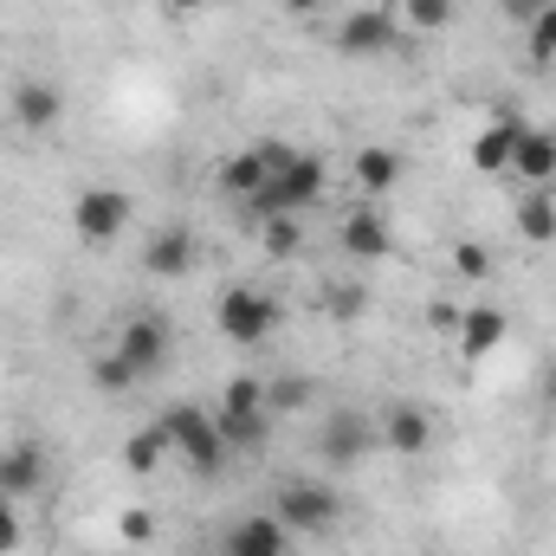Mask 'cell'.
<instances>
[{
	"label": "cell",
	"instance_id": "cell-23",
	"mask_svg": "<svg viewBox=\"0 0 556 556\" xmlns=\"http://www.w3.org/2000/svg\"><path fill=\"white\" fill-rule=\"evenodd\" d=\"M518 233H525V240H538V247H544V240H556V201L544 194V188L518 201Z\"/></svg>",
	"mask_w": 556,
	"mask_h": 556
},
{
	"label": "cell",
	"instance_id": "cell-6",
	"mask_svg": "<svg viewBox=\"0 0 556 556\" xmlns=\"http://www.w3.org/2000/svg\"><path fill=\"white\" fill-rule=\"evenodd\" d=\"M168 350H175V330H168V317H155V311L130 317L124 337H117V356H124L137 376H155V369L168 363Z\"/></svg>",
	"mask_w": 556,
	"mask_h": 556
},
{
	"label": "cell",
	"instance_id": "cell-13",
	"mask_svg": "<svg viewBox=\"0 0 556 556\" xmlns=\"http://www.w3.org/2000/svg\"><path fill=\"white\" fill-rule=\"evenodd\" d=\"M59 111H65L59 85H46V78H20V85H13V124H20V130L46 137V130L59 124Z\"/></svg>",
	"mask_w": 556,
	"mask_h": 556
},
{
	"label": "cell",
	"instance_id": "cell-38",
	"mask_svg": "<svg viewBox=\"0 0 556 556\" xmlns=\"http://www.w3.org/2000/svg\"><path fill=\"white\" fill-rule=\"evenodd\" d=\"M207 556H220V551H207Z\"/></svg>",
	"mask_w": 556,
	"mask_h": 556
},
{
	"label": "cell",
	"instance_id": "cell-20",
	"mask_svg": "<svg viewBox=\"0 0 556 556\" xmlns=\"http://www.w3.org/2000/svg\"><path fill=\"white\" fill-rule=\"evenodd\" d=\"M389 13H395L402 26H415V33H446L453 13H459V0H395Z\"/></svg>",
	"mask_w": 556,
	"mask_h": 556
},
{
	"label": "cell",
	"instance_id": "cell-18",
	"mask_svg": "<svg viewBox=\"0 0 556 556\" xmlns=\"http://www.w3.org/2000/svg\"><path fill=\"white\" fill-rule=\"evenodd\" d=\"M350 175H356V188H363V194H389V188L402 181V155H395V149H382V142H369V149H356Z\"/></svg>",
	"mask_w": 556,
	"mask_h": 556
},
{
	"label": "cell",
	"instance_id": "cell-28",
	"mask_svg": "<svg viewBox=\"0 0 556 556\" xmlns=\"http://www.w3.org/2000/svg\"><path fill=\"white\" fill-rule=\"evenodd\" d=\"M91 376H98V389H104V395H124V389H137V382H142L117 350H111V356H98V369H91Z\"/></svg>",
	"mask_w": 556,
	"mask_h": 556
},
{
	"label": "cell",
	"instance_id": "cell-14",
	"mask_svg": "<svg viewBox=\"0 0 556 556\" xmlns=\"http://www.w3.org/2000/svg\"><path fill=\"white\" fill-rule=\"evenodd\" d=\"M505 311H492V304H472V311H459V356L466 363H485L498 343H505Z\"/></svg>",
	"mask_w": 556,
	"mask_h": 556
},
{
	"label": "cell",
	"instance_id": "cell-22",
	"mask_svg": "<svg viewBox=\"0 0 556 556\" xmlns=\"http://www.w3.org/2000/svg\"><path fill=\"white\" fill-rule=\"evenodd\" d=\"M220 433H227V453H260L266 433H273V415H214Z\"/></svg>",
	"mask_w": 556,
	"mask_h": 556
},
{
	"label": "cell",
	"instance_id": "cell-3",
	"mask_svg": "<svg viewBox=\"0 0 556 556\" xmlns=\"http://www.w3.org/2000/svg\"><path fill=\"white\" fill-rule=\"evenodd\" d=\"M273 518L291 531V538H317V531H330V525L343 518V498H337L330 479H285Z\"/></svg>",
	"mask_w": 556,
	"mask_h": 556
},
{
	"label": "cell",
	"instance_id": "cell-37",
	"mask_svg": "<svg viewBox=\"0 0 556 556\" xmlns=\"http://www.w3.org/2000/svg\"><path fill=\"white\" fill-rule=\"evenodd\" d=\"M544 402H551V415H556V369L544 376Z\"/></svg>",
	"mask_w": 556,
	"mask_h": 556
},
{
	"label": "cell",
	"instance_id": "cell-24",
	"mask_svg": "<svg viewBox=\"0 0 556 556\" xmlns=\"http://www.w3.org/2000/svg\"><path fill=\"white\" fill-rule=\"evenodd\" d=\"M525 52H531V65H556V0H544L538 20L525 26Z\"/></svg>",
	"mask_w": 556,
	"mask_h": 556
},
{
	"label": "cell",
	"instance_id": "cell-31",
	"mask_svg": "<svg viewBox=\"0 0 556 556\" xmlns=\"http://www.w3.org/2000/svg\"><path fill=\"white\" fill-rule=\"evenodd\" d=\"M20 538H26V525H20L13 498H0V556H7V551H20Z\"/></svg>",
	"mask_w": 556,
	"mask_h": 556
},
{
	"label": "cell",
	"instance_id": "cell-33",
	"mask_svg": "<svg viewBox=\"0 0 556 556\" xmlns=\"http://www.w3.org/2000/svg\"><path fill=\"white\" fill-rule=\"evenodd\" d=\"M427 324H433L440 337H459V311H453V304H427Z\"/></svg>",
	"mask_w": 556,
	"mask_h": 556
},
{
	"label": "cell",
	"instance_id": "cell-36",
	"mask_svg": "<svg viewBox=\"0 0 556 556\" xmlns=\"http://www.w3.org/2000/svg\"><path fill=\"white\" fill-rule=\"evenodd\" d=\"M162 7H168V13H201L207 0H162Z\"/></svg>",
	"mask_w": 556,
	"mask_h": 556
},
{
	"label": "cell",
	"instance_id": "cell-30",
	"mask_svg": "<svg viewBox=\"0 0 556 556\" xmlns=\"http://www.w3.org/2000/svg\"><path fill=\"white\" fill-rule=\"evenodd\" d=\"M453 266H459V278H485L492 273V253H485L479 240H459V247H453Z\"/></svg>",
	"mask_w": 556,
	"mask_h": 556
},
{
	"label": "cell",
	"instance_id": "cell-16",
	"mask_svg": "<svg viewBox=\"0 0 556 556\" xmlns=\"http://www.w3.org/2000/svg\"><path fill=\"white\" fill-rule=\"evenodd\" d=\"M343 253H350V260H389V253H395L389 220H382L376 207H356V214L343 220Z\"/></svg>",
	"mask_w": 556,
	"mask_h": 556
},
{
	"label": "cell",
	"instance_id": "cell-21",
	"mask_svg": "<svg viewBox=\"0 0 556 556\" xmlns=\"http://www.w3.org/2000/svg\"><path fill=\"white\" fill-rule=\"evenodd\" d=\"M162 459H168V433H162L155 420H149L142 433H130V440H124V472H137V479H142V472H155Z\"/></svg>",
	"mask_w": 556,
	"mask_h": 556
},
{
	"label": "cell",
	"instance_id": "cell-9",
	"mask_svg": "<svg viewBox=\"0 0 556 556\" xmlns=\"http://www.w3.org/2000/svg\"><path fill=\"white\" fill-rule=\"evenodd\" d=\"M376 440H382L389 453H402V459H420V453L433 446V415H427L420 402H395L389 415L376 420Z\"/></svg>",
	"mask_w": 556,
	"mask_h": 556
},
{
	"label": "cell",
	"instance_id": "cell-29",
	"mask_svg": "<svg viewBox=\"0 0 556 556\" xmlns=\"http://www.w3.org/2000/svg\"><path fill=\"white\" fill-rule=\"evenodd\" d=\"M324 311H330L337 324H356V317H363V285H330V291H324Z\"/></svg>",
	"mask_w": 556,
	"mask_h": 556
},
{
	"label": "cell",
	"instance_id": "cell-4",
	"mask_svg": "<svg viewBox=\"0 0 556 556\" xmlns=\"http://www.w3.org/2000/svg\"><path fill=\"white\" fill-rule=\"evenodd\" d=\"M214 324H220L227 343H247V350H253V343H266L278 330V298L260 291V285H233V291H220Z\"/></svg>",
	"mask_w": 556,
	"mask_h": 556
},
{
	"label": "cell",
	"instance_id": "cell-27",
	"mask_svg": "<svg viewBox=\"0 0 556 556\" xmlns=\"http://www.w3.org/2000/svg\"><path fill=\"white\" fill-rule=\"evenodd\" d=\"M260 247H266L273 260H291V253L304 247V233H298V214H273V220H260Z\"/></svg>",
	"mask_w": 556,
	"mask_h": 556
},
{
	"label": "cell",
	"instance_id": "cell-11",
	"mask_svg": "<svg viewBox=\"0 0 556 556\" xmlns=\"http://www.w3.org/2000/svg\"><path fill=\"white\" fill-rule=\"evenodd\" d=\"M46 485V446L39 440H13L0 453V498H33Z\"/></svg>",
	"mask_w": 556,
	"mask_h": 556
},
{
	"label": "cell",
	"instance_id": "cell-25",
	"mask_svg": "<svg viewBox=\"0 0 556 556\" xmlns=\"http://www.w3.org/2000/svg\"><path fill=\"white\" fill-rule=\"evenodd\" d=\"M220 415H273L266 408V382L260 376H233L227 395H220Z\"/></svg>",
	"mask_w": 556,
	"mask_h": 556
},
{
	"label": "cell",
	"instance_id": "cell-32",
	"mask_svg": "<svg viewBox=\"0 0 556 556\" xmlns=\"http://www.w3.org/2000/svg\"><path fill=\"white\" fill-rule=\"evenodd\" d=\"M117 531H124V544H149L155 518H149V511H124V518H117Z\"/></svg>",
	"mask_w": 556,
	"mask_h": 556
},
{
	"label": "cell",
	"instance_id": "cell-34",
	"mask_svg": "<svg viewBox=\"0 0 556 556\" xmlns=\"http://www.w3.org/2000/svg\"><path fill=\"white\" fill-rule=\"evenodd\" d=\"M538 7H544V0H505V20H518V26H531V20H538Z\"/></svg>",
	"mask_w": 556,
	"mask_h": 556
},
{
	"label": "cell",
	"instance_id": "cell-8",
	"mask_svg": "<svg viewBox=\"0 0 556 556\" xmlns=\"http://www.w3.org/2000/svg\"><path fill=\"white\" fill-rule=\"evenodd\" d=\"M369 446H376V427H369L363 415H350V408H343V415H330V427L317 433V459H324L330 472H350Z\"/></svg>",
	"mask_w": 556,
	"mask_h": 556
},
{
	"label": "cell",
	"instance_id": "cell-15",
	"mask_svg": "<svg viewBox=\"0 0 556 556\" xmlns=\"http://www.w3.org/2000/svg\"><path fill=\"white\" fill-rule=\"evenodd\" d=\"M518 137H525V117H492V124L479 130V142H472V168H479V175H511Z\"/></svg>",
	"mask_w": 556,
	"mask_h": 556
},
{
	"label": "cell",
	"instance_id": "cell-12",
	"mask_svg": "<svg viewBox=\"0 0 556 556\" xmlns=\"http://www.w3.org/2000/svg\"><path fill=\"white\" fill-rule=\"evenodd\" d=\"M220 556H291V531L278 525L273 511H260V518H240V525L227 531Z\"/></svg>",
	"mask_w": 556,
	"mask_h": 556
},
{
	"label": "cell",
	"instance_id": "cell-19",
	"mask_svg": "<svg viewBox=\"0 0 556 556\" xmlns=\"http://www.w3.org/2000/svg\"><path fill=\"white\" fill-rule=\"evenodd\" d=\"M266 175H273L266 155H260V149H240V155L220 162V194H227V201H253V194L266 188Z\"/></svg>",
	"mask_w": 556,
	"mask_h": 556
},
{
	"label": "cell",
	"instance_id": "cell-26",
	"mask_svg": "<svg viewBox=\"0 0 556 556\" xmlns=\"http://www.w3.org/2000/svg\"><path fill=\"white\" fill-rule=\"evenodd\" d=\"M266 408H273V420L311 408V376H278V382H266Z\"/></svg>",
	"mask_w": 556,
	"mask_h": 556
},
{
	"label": "cell",
	"instance_id": "cell-17",
	"mask_svg": "<svg viewBox=\"0 0 556 556\" xmlns=\"http://www.w3.org/2000/svg\"><path fill=\"white\" fill-rule=\"evenodd\" d=\"M511 175L518 181H531V188H544L556 175V137H544V130H525L518 137V149H511Z\"/></svg>",
	"mask_w": 556,
	"mask_h": 556
},
{
	"label": "cell",
	"instance_id": "cell-1",
	"mask_svg": "<svg viewBox=\"0 0 556 556\" xmlns=\"http://www.w3.org/2000/svg\"><path fill=\"white\" fill-rule=\"evenodd\" d=\"M324 188H330L324 155H304V149H298L285 168H273V175H266V188H260L247 207H253L260 220H273V214H304L311 201H324Z\"/></svg>",
	"mask_w": 556,
	"mask_h": 556
},
{
	"label": "cell",
	"instance_id": "cell-35",
	"mask_svg": "<svg viewBox=\"0 0 556 556\" xmlns=\"http://www.w3.org/2000/svg\"><path fill=\"white\" fill-rule=\"evenodd\" d=\"M278 7H285V13H291V20H311V13H324V7H330V0H278Z\"/></svg>",
	"mask_w": 556,
	"mask_h": 556
},
{
	"label": "cell",
	"instance_id": "cell-7",
	"mask_svg": "<svg viewBox=\"0 0 556 556\" xmlns=\"http://www.w3.org/2000/svg\"><path fill=\"white\" fill-rule=\"evenodd\" d=\"M395 39H402V20H395L389 7H363V13H350V20L337 26V52H350V59L395 52Z\"/></svg>",
	"mask_w": 556,
	"mask_h": 556
},
{
	"label": "cell",
	"instance_id": "cell-2",
	"mask_svg": "<svg viewBox=\"0 0 556 556\" xmlns=\"http://www.w3.org/2000/svg\"><path fill=\"white\" fill-rule=\"evenodd\" d=\"M155 427L168 433V453H175L188 472H220V459H227V433H220V420L207 415V408L181 402V408H168Z\"/></svg>",
	"mask_w": 556,
	"mask_h": 556
},
{
	"label": "cell",
	"instance_id": "cell-10",
	"mask_svg": "<svg viewBox=\"0 0 556 556\" xmlns=\"http://www.w3.org/2000/svg\"><path fill=\"white\" fill-rule=\"evenodd\" d=\"M194 260H201L194 227H155V233H149V247H142L149 278H188V273H194Z\"/></svg>",
	"mask_w": 556,
	"mask_h": 556
},
{
	"label": "cell",
	"instance_id": "cell-5",
	"mask_svg": "<svg viewBox=\"0 0 556 556\" xmlns=\"http://www.w3.org/2000/svg\"><path fill=\"white\" fill-rule=\"evenodd\" d=\"M130 220H137V201H130L124 188H85V194L72 201V233H78L85 247H111V240H124Z\"/></svg>",
	"mask_w": 556,
	"mask_h": 556
}]
</instances>
